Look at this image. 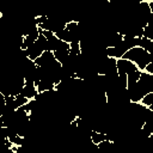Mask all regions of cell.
<instances>
[{
  "mask_svg": "<svg viewBox=\"0 0 153 153\" xmlns=\"http://www.w3.org/2000/svg\"><path fill=\"white\" fill-rule=\"evenodd\" d=\"M129 49L126 47V44L122 42V43H120L118 45H116V47H112V48H106V55H108V57H114V59H116V60H118V59H122L123 56H124V54L128 51Z\"/></svg>",
  "mask_w": 153,
  "mask_h": 153,
  "instance_id": "cell-5",
  "label": "cell"
},
{
  "mask_svg": "<svg viewBox=\"0 0 153 153\" xmlns=\"http://www.w3.org/2000/svg\"><path fill=\"white\" fill-rule=\"evenodd\" d=\"M143 37L148 39H153V26L152 25H146L143 29Z\"/></svg>",
  "mask_w": 153,
  "mask_h": 153,
  "instance_id": "cell-19",
  "label": "cell"
},
{
  "mask_svg": "<svg viewBox=\"0 0 153 153\" xmlns=\"http://www.w3.org/2000/svg\"><path fill=\"white\" fill-rule=\"evenodd\" d=\"M43 49L37 44V43H35V44H32L30 48H27L26 50H25V53H26V55H27V57L30 59V60H32V61H35V60H37L42 54H43Z\"/></svg>",
  "mask_w": 153,
  "mask_h": 153,
  "instance_id": "cell-8",
  "label": "cell"
},
{
  "mask_svg": "<svg viewBox=\"0 0 153 153\" xmlns=\"http://www.w3.org/2000/svg\"><path fill=\"white\" fill-rule=\"evenodd\" d=\"M127 91H128L130 102H133V103H141L142 98L147 93H149L147 91V88L140 81H137V82H135L133 85H128L127 86Z\"/></svg>",
  "mask_w": 153,
  "mask_h": 153,
  "instance_id": "cell-2",
  "label": "cell"
},
{
  "mask_svg": "<svg viewBox=\"0 0 153 153\" xmlns=\"http://www.w3.org/2000/svg\"><path fill=\"white\" fill-rule=\"evenodd\" d=\"M36 87H37L38 93H41V92L55 90V84H54L50 79H42V80L36 85Z\"/></svg>",
  "mask_w": 153,
  "mask_h": 153,
  "instance_id": "cell-10",
  "label": "cell"
},
{
  "mask_svg": "<svg viewBox=\"0 0 153 153\" xmlns=\"http://www.w3.org/2000/svg\"><path fill=\"white\" fill-rule=\"evenodd\" d=\"M123 59H127V60L134 62L141 72H143L145 68L147 67V65L151 62V55H149V53L146 51L145 49L140 48V47H135L133 49H129L124 54Z\"/></svg>",
  "mask_w": 153,
  "mask_h": 153,
  "instance_id": "cell-1",
  "label": "cell"
},
{
  "mask_svg": "<svg viewBox=\"0 0 153 153\" xmlns=\"http://www.w3.org/2000/svg\"><path fill=\"white\" fill-rule=\"evenodd\" d=\"M140 76H141V71L140 69L139 71H135V72H133L130 74H128L127 75V78H128V85H133V84L137 82L140 80Z\"/></svg>",
  "mask_w": 153,
  "mask_h": 153,
  "instance_id": "cell-14",
  "label": "cell"
},
{
  "mask_svg": "<svg viewBox=\"0 0 153 153\" xmlns=\"http://www.w3.org/2000/svg\"><path fill=\"white\" fill-rule=\"evenodd\" d=\"M55 36H56L60 41H62V42L71 43V42L73 41V39H72V35H71V32H69L67 29H63V30H61V31L56 32V33H55Z\"/></svg>",
  "mask_w": 153,
  "mask_h": 153,
  "instance_id": "cell-12",
  "label": "cell"
},
{
  "mask_svg": "<svg viewBox=\"0 0 153 153\" xmlns=\"http://www.w3.org/2000/svg\"><path fill=\"white\" fill-rule=\"evenodd\" d=\"M141 104H142V105H145V106H147V108H149L151 105H153V92L147 93V94L142 98Z\"/></svg>",
  "mask_w": 153,
  "mask_h": 153,
  "instance_id": "cell-16",
  "label": "cell"
},
{
  "mask_svg": "<svg viewBox=\"0 0 153 153\" xmlns=\"http://www.w3.org/2000/svg\"><path fill=\"white\" fill-rule=\"evenodd\" d=\"M145 123H149L153 126V111L149 109H147V112L145 116Z\"/></svg>",
  "mask_w": 153,
  "mask_h": 153,
  "instance_id": "cell-20",
  "label": "cell"
},
{
  "mask_svg": "<svg viewBox=\"0 0 153 153\" xmlns=\"http://www.w3.org/2000/svg\"><path fill=\"white\" fill-rule=\"evenodd\" d=\"M60 43H61V41L54 35L53 37H50V38H48V50L47 51H55L57 48H59V45H60Z\"/></svg>",
  "mask_w": 153,
  "mask_h": 153,
  "instance_id": "cell-13",
  "label": "cell"
},
{
  "mask_svg": "<svg viewBox=\"0 0 153 153\" xmlns=\"http://www.w3.org/2000/svg\"><path fill=\"white\" fill-rule=\"evenodd\" d=\"M148 109H149V110H152V111H153V105H151V106H149V108H148Z\"/></svg>",
  "mask_w": 153,
  "mask_h": 153,
  "instance_id": "cell-22",
  "label": "cell"
},
{
  "mask_svg": "<svg viewBox=\"0 0 153 153\" xmlns=\"http://www.w3.org/2000/svg\"><path fill=\"white\" fill-rule=\"evenodd\" d=\"M55 60L56 59H55L53 51H43V54L37 60H35V63L37 67H42V66H48L49 63H51Z\"/></svg>",
  "mask_w": 153,
  "mask_h": 153,
  "instance_id": "cell-6",
  "label": "cell"
},
{
  "mask_svg": "<svg viewBox=\"0 0 153 153\" xmlns=\"http://www.w3.org/2000/svg\"><path fill=\"white\" fill-rule=\"evenodd\" d=\"M29 100H30V99L23 97L22 94L17 96V97L14 98V108H16V110L19 109V108H22V106H24L26 103H29Z\"/></svg>",
  "mask_w": 153,
  "mask_h": 153,
  "instance_id": "cell-15",
  "label": "cell"
},
{
  "mask_svg": "<svg viewBox=\"0 0 153 153\" xmlns=\"http://www.w3.org/2000/svg\"><path fill=\"white\" fill-rule=\"evenodd\" d=\"M91 140H92L93 143L99 145L100 142L106 141V140H110V139H109V135H108V134L100 133V131H97V130H93L92 134H91Z\"/></svg>",
  "mask_w": 153,
  "mask_h": 153,
  "instance_id": "cell-11",
  "label": "cell"
},
{
  "mask_svg": "<svg viewBox=\"0 0 153 153\" xmlns=\"http://www.w3.org/2000/svg\"><path fill=\"white\" fill-rule=\"evenodd\" d=\"M152 41H153V39H148V38H146V37H141L140 41H139V47L142 48V49H145V50L147 51V49L149 48V44H151Z\"/></svg>",
  "mask_w": 153,
  "mask_h": 153,
  "instance_id": "cell-18",
  "label": "cell"
},
{
  "mask_svg": "<svg viewBox=\"0 0 153 153\" xmlns=\"http://www.w3.org/2000/svg\"><path fill=\"white\" fill-rule=\"evenodd\" d=\"M143 72L149 73V74H153V62H149V63L147 65V67L145 68V71H143Z\"/></svg>",
  "mask_w": 153,
  "mask_h": 153,
  "instance_id": "cell-21",
  "label": "cell"
},
{
  "mask_svg": "<svg viewBox=\"0 0 153 153\" xmlns=\"http://www.w3.org/2000/svg\"><path fill=\"white\" fill-rule=\"evenodd\" d=\"M36 43H37V44H38V45H39L44 51H47V50H48V39H47L42 33H41V35H39V37L37 38Z\"/></svg>",
  "mask_w": 153,
  "mask_h": 153,
  "instance_id": "cell-17",
  "label": "cell"
},
{
  "mask_svg": "<svg viewBox=\"0 0 153 153\" xmlns=\"http://www.w3.org/2000/svg\"><path fill=\"white\" fill-rule=\"evenodd\" d=\"M69 51H71V44L67 43V42H62V41H61L59 48L54 51V56H55V59H56L60 63L63 65V63L67 61L68 56H69Z\"/></svg>",
  "mask_w": 153,
  "mask_h": 153,
  "instance_id": "cell-4",
  "label": "cell"
},
{
  "mask_svg": "<svg viewBox=\"0 0 153 153\" xmlns=\"http://www.w3.org/2000/svg\"><path fill=\"white\" fill-rule=\"evenodd\" d=\"M135 71H139V68L134 62H131L127 59H123V57L117 60V73L118 74L128 75Z\"/></svg>",
  "mask_w": 153,
  "mask_h": 153,
  "instance_id": "cell-3",
  "label": "cell"
},
{
  "mask_svg": "<svg viewBox=\"0 0 153 153\" xmlns=\"http://www.w3.org/2000/svg\"><path fill=\"white\" fill-rule=\"evenodd\" d=\"M23 97L27 98V99H35L36 96L38 94V91H37V87L35 84H31V82H25V86L20 93Z\"/></svg>",
  "mask_w": 153,
  "mask_h": 153,
  "instance_id": "cell-7",
  "label": "cell"
},
{
  "mask_svg": "<svg viewBox=\"0 0 153 153\" xmlns=\"http://www.w3.org/2000/svg\"><path fill=\"white\" fill-rule=\"evenodd\" d=\"M139 81L147 88L148 92H153V74L141 72V76H140Z\"/></svg>",
  "mask_w": 153,
  "mask_h": 153,
  "instance_id": "cell-9",
  "label": "cell"
}]
</instances>
